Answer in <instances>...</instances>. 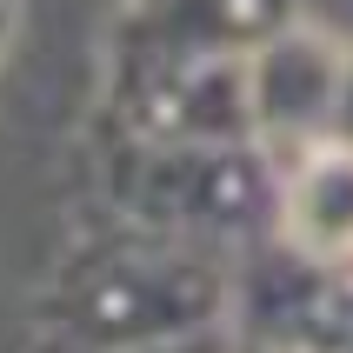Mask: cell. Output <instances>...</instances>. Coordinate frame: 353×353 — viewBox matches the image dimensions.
I'll list each match as a JSON object with an SVG mask.
<instances>
[{"mask_svg": "<svg viewBox=\"0 0 353 353\" xmlns=\"http://www.w3.org/2000/svg\"><path fill=\"white\" fill-rule=\"evenodd\" d=\"M294 234L314 247H353V160H320L294 187Z\"/></svg>", "mask_w": 353, "mask_h": 353, "instance_id": "6da1fadb", "label": "cell"}]
</instances>
